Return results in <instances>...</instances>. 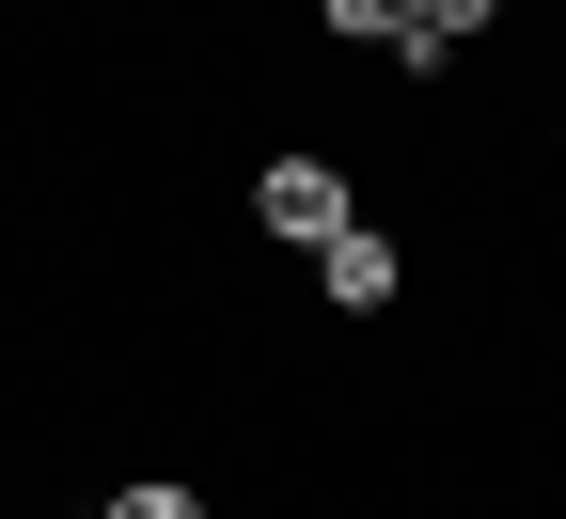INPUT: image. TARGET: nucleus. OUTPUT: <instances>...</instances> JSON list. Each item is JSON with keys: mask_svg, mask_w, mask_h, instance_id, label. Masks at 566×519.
Here are the masks:
<instances>
[{"mask_svg": "<svg viewBox=\"0 0 566 519\" xmlns=\"http://www.w3.org/2000/svg\"><path fill=\"white\" fill-rule=\"evenodd\" d=\"M252 220H268L283 252H331L363 205H346V174H331V158H268V174H252Z\"/></svg>", "mask_w": 566, "mask_h": 519, "instance_id": "f257e3e1", "label": "nucleus"}, {"mask_svg": "<svg viewBox=\"0 0 566 519\" xmlns=\"http://www.w3.org/2000/svg\"><path fill=\"white\" fill-rule=\"evenodd\" d=\"M315 283H331V300H346V315H378V300H394V283H409V252L378 237V220H346V237L315 252Z\"/></svg>", "mask_w": 566, "mask_h": 519, "instance_id": "f03ea898", "label": "nucleus"}, {"mask_svg": "<svg viewBox=\"0 0 566 519\" xmlns=\"http://www.w3.org/2000/svg\"><path fill=\"white\" fill-rule=\"evenodd\" d=\"M315 17H331V32H346V48H394V32H409V17H424V0H315Z\"/></svg>", "mask_w": 566, "mask_h": 519, "instance_id": "7ed1b4c3", "label": "nucleus"}, {"mask_svg": "<svg viewBox=\"0 0 566 519\" xmlns=\"http://www.w3.org/2000/svg\"><path fill=\"white\" fill-rule=\"evenodd\" d=\"M111 519H205V488H174V473H142V488H111Z\"/></svg>", "mask_w": 566, "mask_h": 519, "instance_id": "20e7f679", "label": "nucleus"}, {"mask_svg": "<svg viewBox=\"0 0 566 519\" xmlns=\"http://www.w3.org/2000/svg\"><path fill=\"white\" fill-rule=\"evenodd\" d=\"M488 17H504V0H424V32H441V48H472Z\"/></svg>", "mask_w": 566, "mask_h": 519, "instance_id": "39448f33", "label": "nucleus"}]
</instances>
